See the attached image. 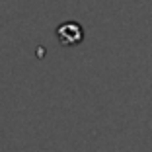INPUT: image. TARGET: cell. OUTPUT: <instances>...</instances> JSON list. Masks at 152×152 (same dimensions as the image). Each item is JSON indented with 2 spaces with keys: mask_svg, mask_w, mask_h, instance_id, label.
<instances>
[{
  "mask_svg": "<svg viewBox=\"0 0 152 152\" xmlns=\"http://www.w3.org/2000/svg\"><path fill=\"white\" fill-rule=\"evenodd\" d=\"M57 39L64 47H74L84 41V29L78 22H63L57 27Z\"/></svg>",
  "mask_w": 152,
  "mask_h": 152,
  "instance_id": "obj_1",
  "label": "cell"
}]
</instances>
